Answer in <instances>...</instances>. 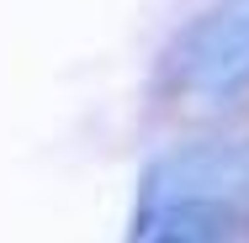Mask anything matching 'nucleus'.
Instances as JSON below:
<instances>
[{
  "mask_svg": "<svg viewBox=\"0 0 249 243\" xmlns=\"http://www.w3.org/2000/svg\"><path fill=\"white\" fill-rule=\"evenodd\" d=\"M233 206H180L143 222V243H223Z\"/></svg>",
  "mask_w": 249,
  "mask_h": 243,
  "instance_id": "obj_1",
  "label": "nucleus"
},
{
  "mask_svg": "<svg viewBox=\"0 0 249 243\" xmlns=\"http://www.w3.org/2000/svg\"><path fill=\"white\" fill-rule=\"evenodd\" d=\"M228 180H233V201H244V195H249V148H233Z\"/></svg>",
  "mask_w": 249,
  "mask_h": 243,
  "instance_id": "obj_2",
  "label": "nucleus"
}]
</instances>
